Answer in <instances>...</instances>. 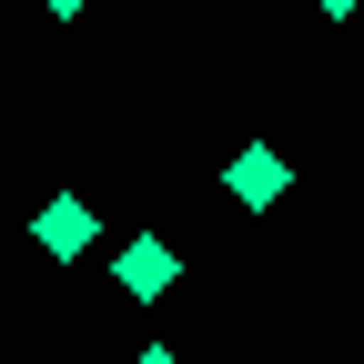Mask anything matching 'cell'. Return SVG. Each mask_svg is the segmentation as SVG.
Instances as JSON below:
<instances>
[{
	"label": "cell",
	"instance_id": "4",
	"mask_svg": "<svg viewBox=\"0 0 364 364\" xmlns=\"http://www.w3.org/2000/svg\"><path fill=\"white\" fill-rule=\"evenodd\" d=\"M132 364H182V354H172V344H142V354H132Z\"/></svg>",
	"mask_w": 364,
	"mask_h": 364
},
{
	"label": "cell",
	"instance_id": "5",
	"mask_svg": "<svg viewBox=\"0 0 364 364\" xmlns=\"http://www.w3.org/2000/svg\"><path fill=\"white\" fill-rule=\"evenodd\" d=\"M314 11H324V21H344V11H364V0H314Z\"/></svg>",
	"mask_w": 364,
	"mask_h": 364
},
{
	"label": "cell",
	"instance_id": "1",
	"mask_svg": "<svg viewBox=\"0 0 364 364\" xmlns=\"http://www.w3.org/2000/svg\"><path fill=\"white\" fill-rule=\"evenodd\" d=\"M223 182H233V203H243V213H273V203L294 193V162L273 152V142H243V152H233V172H223Z\"/></svg>",
	"mask_w": 364,
	"mask_h": 364
},
{
	"label": "cell",
	"instance_id": "3",
	"mask_svg": "<svg viewBox=\"0 0 364 364\" xmlns=\"http://www.w3.org/2000/svg\"><path fill=\"white\" fill-rule=\"evenodd\" d=\"M31 243L51 253V263H81V253H91V203H71V193H61L51 213L31 223Z\"/></svg>",
	"mask_w": 364,
	"mask_h": 364
},
{
	"label": "cell",
	"instance_id": "6",
	"mask_svg": "<svg viewBox=\"0 0 364 364\" xmlns=\"http://www.w3.org/2000/svg\"><path fill=\"white\" fill-rule=\"evenodd\" d=\"M41 11H51V21H71V11H81V0H41Z\"/></svg>",
	"mask_w": 364,
	"mask_h": 364
},
{
	"label": "cell",
	"instance_id": "2",
	"mask_svg": "<svg viewBox=\"0 0 364 364\" xmlns=\"http://www.w3.org/2000/svg\"><path fill=\"white\" fill-rule=\"evenodd\" d=\"M112 273H122V284H132V304H162L182 263H172V243H162V233H132V243L112 253Z\"/></svg>",
	"mask_w": 364,
	"mask_h": 364
}]
</instances>
